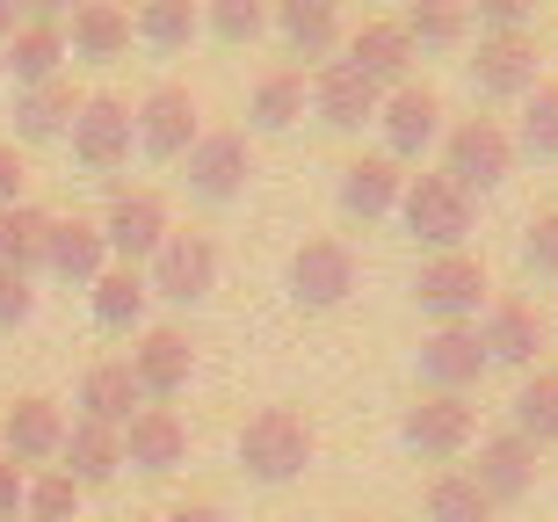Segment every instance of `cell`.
<instances>
[{"mask_svg": "<svg viewBox=\"0 0 558 522\" xmlns=\"http://www.w3.org/2000/svg\"><path fill=\"white\" fill-rule=\"evenodd\" d=\"M312 450H319V428H312L298 406H262V414H247V428H240V464H247L262 486L298 479L312 464Z\"/></svg>", "mask_w": 558, "mask_h": 522, "instance_id": "cell-1", "label": "cell"}, {"mask_svg": "<svg viewBox=\"0 0 558 522\" xmlns=\"http://www.w3.org/2000/svg\"><path fill=\"white\" fill-rule=\"evenodd\" d=\"M399 218H407V232L435 254H464V240H472V196H464L450 174H407Z\"/></svg>", "mask_w": 558, "mask_h": 522, "instance_id": "cell-2", "label": "cell"}, {"mask_svg": "<svg viewBox=\"0 0 558 522\" xmlns=\"http://www.w3.org/2000/svg\"><path fill=\"white\" fill-rule=\"evenodd\" d=\"M442 174H450L464 196L472 189H500L515 174V131L500 117H464V124L442 131Z\"/></svg>", "mask_w": 558, "mask_h": 522, "instance_id": "cell-3", "label": "cell"}, {"mask_svg": "<svg viewBox=\"0 0 558 522\" xmlns=\"http://www.w3.org/2000/svg\"><path fill=\"white\" fill-rule=\"evenodd\" d=\"M95 226H102L109 262L145 269V262L160 254V240L174 232V218H167V196H160V189H117V196H109V210L95 218Z\"/></svg>", "mask_w": 558, "mask_h": 522, "instance_id": "cell-4", "label": "cell"}, {"mask_svg": "<svg viewBox=\"0 0 558 522\" xmlns=\"http://www.w3.org/2000/svg\"><path fill=\"white\" fill-rule=\"evenodd\" d=\"M145 291L167 298V305H204L218 291V247H210V232H167L160 254L145 262Z\"/></svg>", "mask_w": 558, "mask_h": 522, "instance_id": "cell-5", "label": "cell"}, {"mask_svg": "<svg viewBox=\"0 0 558 522\" xmlns=\"http://www.w3.org/2000/svg\"><path fill=\"white\" fill-rule=\"evenodd\" d=\"M65 131H73V160L87 174H117L131 160V146H138V124H131L124 95H81V109H73Z\"/></svg>", "mask_w": 558, "mask_h": 522, "instance_id": "cell-6", "label": "cell"}, {"mask_svg": "<svg viewBox=\"0 0 558 522\" xmlns=\"http://www.w3.org/2000/svg\"><path fill=\"white\" fill-rule=\"evenodd\" d=\"M486 262L478 254H428L414 276V298H421V313H435L442 327H472V313L486 305Z\"/></svg>", "mask_w": 558, "mask_h": 522, "instance_id": "cell-7", "label": "cell"}, {"mask_svg": "<svg viewBox=\"0 0 558 522\" xmlns=\"http://www.w3.org/2000/svg\"><path fill=\"white\" fill-rule=\"evenodd\" d=\"M349 291H355V247L333 240V232H312L305 247L290 254V298L305 313H333Z\"/></svg>", "mask_w": 558, "mask_h": 522, "instance_id": "cell-8", "label": "cell"}, {"mask_svg": "<svg viewBox=\"0 0 558 522\" xmlns=\"http://www.w3.org/2000/svg\"><path fill=\"white\" fill-rule=\"evenodd\" d=\"M377 131H385V160H421V153L442 138V95H435L428 81H407L392 87L385 102H377Z\"/></svg>", "mask_w": 558, "mask_h": 522, "instance_id": "cell-9", "label": "cell"}, {"mask_svg": "<svg viewBox=\"0 0 558 522\" xmlns=\"http://www.w3.org/2000/svg\"><path fill=\"white\" fill-rule=\"evenodd\" d=\"M399 436H407V450L450 464V458H464V450L478 442V406H472V399H450V392H428L421 406H407Z\"/></svg>", "mask_w": 558, "mask_h": 522, "instance_id": "cell-10", "label": "cell"}, {"mask_svg": "<svg viewBox=\"0 0 558 522\" xmlns=\"http://www.w3.org/2000/svg\"><path fill=\"white\" fill-rule=\"evenodd\" d=\"M131 124H138V153L145 160H182L196 146V95L182 81H160L145 87V102L131 109Z\"/></svg>", "mask_w": 558, "mask_h": 522, "instance_id": "cell-11", "label": "cell"}, {"mask_svg": "<svg viewBox=\"0 0 558 522\" xmlns=\"http://www.w3.org/2000/svg\"><path fill=\"white\" fill-rule=\"evenodd\" d=\"M0 73H15V87H44L65 73V15L59 8H29L15 22V37L0 44Z\"/></svg>", "mask_w": 558, "mask_h": 522, "instance_id": "cell-12", "label": "cell"}, {"mask_svg": "<svg viewBox=\"0 0 558 522\" xmlns=\"http://www.w3.org/2000/svg\"><path fill=\"white\" fill-rule=\"evenodd\" d=\"M341 37H349V65L377 87V95H392V87L414 81V44H407V29H399V15H363L355 29H341Z\"/></svg>", "mask_w": 558, "mask_h": 522, "instance_id": "cell-13", "label": "cell"}, {"mask_svg": "<svg viewBox=\"0 0 558 522\" xmlns=\"http://www.w3.org/2000/svg\"><path fill=\"white\" fill-rule=\"evenodd\" d=\"M182 160H189V189H196L204 204H232L254 174L247 131H196V146H189Z\"/></svg>", "mask_w": 558, "mask_h": 522, "instance_id": "cell-14", "label": "cell"}, {"mask_svg": "<svg viewBox=\"0 0 558 522\" xmlns=\"http://www.w3.org/2000/svg\"><path fill=\"white\" fill-rule=\"evenodd\" d=\"M537 81L544 73H537V37H530V29H515V37H478L472 87L486 95V102H522Z\"/></svg>", "mask_w": 558, "mask_h": 522, "instance_id": "cell-15", "label": "cell"}, {"mask_svg": "<svg viewBox=\"0 0 558 522\" xmlns=\"http://www.w3.org/2000/svg\"><path fill=\"white\" fill-rule=\"evenodd\" d=\"M59 442H65V414H59V399H44V392H22L8 414H0V458L15 464H51L59 458Z\"/></svg>", "mask_w": 558, "mask_h": 522, "instance_id": "cell-16", "label": "cell"}, {"mask_svg": "<svg viewBox=\"0 0 558 522\" xmlns=\"http://www.w3.org/2000/svg\"><path fill=\"white\" fill-rule=\"evenodd\" d=\"M117 442H124V464L131 472H174V464H189V421L174 414V406H138V414L117 428Z\"/></svg>", "mask_w": 558, "mask_h": 522, "instance_id": "cell-17", "label": "cell"}, {"mask_svg": "<svg viewBox=\"0 0 558 522\" xmlns=\"http://www.w3.org/2000/svg\"><path fill=\"white\" fill-rule=\"evenodd\" d=\"M124 363H131L145 399H174V392H189V377H196V349H189L182 327H145Z\"/></svg>", "mask_w": 558, "mask_h": 522, "instance_id": "cell-18", "label": "cell"}, {"mask_svg": "<svg viewBox=\"0 0 558 522\" xmlns=\"http://www.w3.org/2000/svg\"><path fill=\"white\" fill-rule=\"evenodd\" d=\"M486 371H494V363H486V349H478L472 327H435V335L421 341V385H428V392L464 399Z\"/></svg>", "mask_w": 558, "mask_h": 522, "instance_id": "cell-19", "label": "cell"}, {"mask_svg": "<svg viewBox=\"0 0 558 522\" xmlns=\"http://www.w3.org/2000/svg\"><path fill=\"white\" fill-rule=\"evenodd\" d=\"M464 479L486 494V508H500V501H522L530 486H537V450L515 436V428H500V436H486L478 442V464L464 472Z\"/></svg>", "mask_w": 558, "mask_h": 522, "instance_id": "cell-20", "label": "cell"}, {"mask_svg": "<svg viewBox=\"0 0 558 522\" xmlns=\"http://www.w3.org/2000/svg\"><path fill=\"white\" fill-rule=\"evenodd\" d=\"M102 269H109L102 226H95V218H51V232H44V276H59V283L87 291Z\"/></svg>", "mask_w": 558, "mask_h": 522, "instance_id": "cell-21", "label": "cell"}, {"mask_svg": "<svg viewBox=\"0 0 558 522\" xmlns=\"http://www.w3.org/2000/svg\"><path fill=\"white\" fill-rule=\"evenodd\" d=\"M478 349H486V363H537L544 349V319L530 298H486V327H472Z\"/></svg>", "mask_w": 558, "mask_h": 522, "instance_id": "cell-22", "label": "cell"}, {"mask_svg": "<svg viewBox=\"0 0 558 522\" xmlns=\"http://www.w3.org/2000/svg\"><path fill=\"white\" fill-rule=\"evenodd\" d=\"M305 87H312V109H319L333 131H363V124H377V102H385V95H377V87L363 81L349 59H327Z\"/></svg>", "mask_w": 558, "mask_h": 522, "instance_id": "cell-23", "label": "cell"}, {"mask_svg": "<svg viewBox=\"0 0 558 522\" xmlns=\"http://www.w3.org/2000/svg\"><path fill=\"white\" fill-rule=\"evenodd\" d=\"M399 189H407L399 160H385V153H355L349 168H341V218L377 226L385 210H399Z\"/></svg>", "mask_w": 558, "mask_h": 522, "instance_id": "cell-24", "label": "cell"}, {"mask_svg": "<svg viewBox=\"0 0 558 522\" xmlns=\"http://www.w3.org/2000/svg\"><path fill=\"white\" fill-rule=\"evenodd\" d=\"M124 51H131V8H117V0H81L73 22H65V59L117 65Z\"/></svg>", "mask_w": 558, "mask_h": 522, "instance_id": "cell-25", "label": "cell"}, {"mask_svg": "<svg viewBox=\"0 0 558 522\" xmlns=\"http://www.w3.org/2000/svg\"><path fill=\"white\" fill-rule=\"evenodd\" d=\"M59 472L73 486H109L117 472H124V442H117V428H95V421H65V442H59Z\"/></svg>", "mask_w": 558, "mask_h": 522, "instance_id": "cell-26", "label": "cell"}, {"mask_svg": "<svg viewBox=\"0 0 558 522\" xmlns=\"http://www.w3.org/2000/svg\"><path fill=\"white\" fill-rule=\"evenodd\" d=\"M73 109H81V87L65 81H44V87H15V138L22 146H44V138H59L73 124Z\"/></svg>", "mask_w": 558, "mask_h": 522, "instance_id": "cell-27", "label": "cell"}, {"mask_svg": "<svg viewBox=\"0 0 558 522\" xmlns=\"http://www.w3.org/2000/svg\"><path fill=\"white\" fill-rule=\"evenodd\" d=\"M138 406H145V392L131 377V363H95L81 377V421H95V428H124Z\"/></svg>", "mask_w": 558, "mask_h": 522, "instance_id": "cell-28", "label": "cell"}, {"mask_svg": "<svg viewBox=\"0 0 558 522\" xmlns=\"http://www.w3.org/2000/svg\"><path fill=\"white\" fill-rule=\"evenodd\" d=\"M269 22L283 29V44L298 59H333V44H341V8L333 0H283V8H269Z\"/></svg>", "mask_w": 558, "mask_h": 522, "instance_id": "cell-29", "label": "cell"}, {"mask_svg": "<svg viewBox=\"0 0 558 522\" xmlns=\"http://www.w3.org/2000/svg\"><path fill=\"white\" fill-rule=\"evenodd\" d=\"M312 87H305V65H269L262 81H254V102H247V124L254 131H290L305 117Z\"/></svg>", "mask_w": 558, "mask_h": 522, "instance_id": "cell-30", "label": "cell"}, {"mask_svg": "<svg viewBox=\"0 0 558 522\" xmlns=\"http://www.w3.org/2000/svg\"><path fill=\"white\" fill-rule=\"evenodd\" d=\"M87 298H95V319H102L109 335H131V327L145 319V305H153L145 269H124V262H109V269L87 283Z\"/></svg>", "mask_w": 558, "mask_h": 522, "instance_id": "cell-31", "label": "cell"}, {"mask_svg": "<svg viewBox=\"0 0 558 522\" xmlns=\"http://www.w3.org/2000/svg\"><path fill=\"white\" fill-rule=\"evenodd\" d=\"M44 232H51V210L15 204L8 218H0V269L37 283V269H44Z\"/></svg>", "mask_w": 558, "mask_h": 522, "instance_id": "cell-32", "label": "cell"}, {"mask_svg": "<svg viewBox=\"0 0 558 522\" xmlns=\"http://www.w3.org/2000/svg\"><path fill=\"white\" fill-rule=\"evenodd\" d=\"M399 29H407V44H414V59L421 51H464V44H472V15L450 8V0H421V8H407Z\"/></svg>", "mask_w": 558, "mask_h": 522, "instance_id": "cell-33", "label": "cell"}, {"mask_svg": "<svg viewBox=\"0 0 558 522\" xmlns=\"http://www.w3.org/2000/svg\"><path fill=\"white\" fill-rule=\"evenodd\" d=\"M204 29V8L196 0H145L138 15H131V37H145L153 51H189Z\"/></svg>", "mask_w": 558, "mask_h": 522, "instance_id": "cell-34", "label": "cell"}, {"mask_svg": "<svg viewBox=\"0 0 558 522\" xmlns=\"http://www.w3.org/2000/svg\"><path fill=\"white\" fill-rule=\"evenodd\" d=\"M515 436L530 450H551L558 442V371H530L515 392Z\"/></svg>", "mask_w": 558, "mask_h": 522, "instance_id": "cell-35", "label": "cell"}, {"mask_svg": "<svg viewBox=\"0 0 558 522\" xmlns=\"http://www.w3.org/2000/svg\"><path fill=\"white\" fill-rule=\"evenodd\" d=\"M558 160V81H537L522 95V131H515V160Z\"/></svg>", "mask_w": 558, "mask_h": 522, "instance_id": "cell-36", "label": "cell"}, {"mask_svg": "<svg viewBox=\"0 0 558 522\" xmlns=\"http://www.w3.org/2000/svg\"><path fill=\"white\" fill-rule=\"evenodd\" d=\"M421 501H428V522H494V508H486V494H478V486L464 479L457 464H442V472H435Z\"/></svg>", "mask_w": 558, "mask_h": 522, "instance_id": "cell-37", "label": "cell"}, {"mask_svg": "<svg viewBox=\"0 0 558 522\" xmlns=\"http://www.w3.org/2000/svg\"><path fill=\"white\" fill-rule=\"evenodd\" d=\"M22 515H37V522H73V515H81V486L65 479L59 464H51V472H29V486H22Z\"/></svg>", "mask_w": 558, "mask_h": 522, "instance_id": "cell-38", "label": "cell"}, {"mask_svg": "<svg viewBox=\"0 0 558 522\" xmlns=\"http://www.w3.org/2000/svg\"><path fill=\"white\" fill-rule=\"evenodd\" d=\"M204 29L218 44H254L262 29H269V8H262V0H210V8H204Z\"/></svg>", "mask_w": 558, "mask_h": 522, "instance_id": "cell-39", "label": "cell"}, {"mask_svg": "<svg viewBox=\"0 0 558 522\" xmlns=\"http://www.w3.org/2000/svg\"><path fill=\"white\" fill-rule=\"evenodd\" d=\"M522 269L530 276H558V210H537L522 232Z\"/></svg>", "mask_w": 558, "mask_h": 522, "instance_id": "cell-40", "label": "cell"}, {"mask_svg": "<svg viewBox=\"0 0 558 522\" xmlns=\"http://www.w3.org/2000/svg\"><path fill=\"white\" fill-rule=\"evenodd\" d=\"M29 313H37V283H29V276H8V269H0V335H15Z\"/></svg>", "mask_w": 558, "mask_h": 522, "instance_id": "cell-41", "label": "cell"}, {"mask_svg": "<svg viewBox=\"0 0 558 522\" xmlns=\"http://www.w3.org/2000/svg\"><path fill=\"white\" fill-rule=\"evenodd\" d=\"M22 153H15V138H0V210H15L22 204Z\"/></svg>", "mask_w": 558, "mask_h": 522, "instance_id": "cell-42", "label": "cell"}, {"mask_svg": "<svg viewBox=\"0 0 558 522\" xmlns=\"http://www.w3.org/2000/svg\"><path fill=\"white\" fill-rule=\"evenodd\" d=\"M22 486H29V472H15L0 458V522H22Z\"/></svg>", "mask_w": 558, "mask_h": 522, "instance_id": "cell-43", "label": "cell"}, {"mask_svg": "<svg viewBox=\"0 0 558 522\" xmlns=\"http://www.w3.org/2000/svg\"><path fill=\"white\" fill-rule=\"evenodd\" d=\"M160 522H226V515H218L210 501H182V508H167Z\"/></svg>", "mask_w": 558, "mask_h": 522, "instance_id": "cell-44", "label": "cell"}, {"mask_svg": "<svg viewBox=\"0 0 558 522\" xmlns=\"http://www.w3.org/2000/svg\"><path fill=\"white\" fill-rule=\"evenodd\" d=\"M15 22H22V8H15V0H0V44L15 37Z\"/></svg>", "mask_w": 558, "mask_h": 522, "instance_id": "cell-45", "label": "cell"}, {"mask_svg": "<svg viewBox=\"0 0 558 522\" xmlns=\"http://www.w3.org/2000/svg\"><path fill=\"white\" fill-rule=\"evenodd\" d=\"M341 522H377V515H341Z\"/></svg>", "mask_w": 558, "mask_h": 522, "instance_id": "cell-46", "label": "cell"}, {"mask_svg": "<svg viewBox=\"0 0 558 522\" xmlns=\"http://www.w3.org/2000/svg\"><path fill=\"white\" fill-rule=\"evenodd\" d=\"M22 522H37V515H22Z\"/></svg>", "mask_w": 558, "mask_h": 522, "instance_id": "cell-47", "label": "cell"}, {"mask_svg": "<svg viewBox=\"0 0 558 522\" xmlns=\"http://www.w3.org/2000/svg\"><path fill=\"white\" fill-rule=\"evenodd\" d=\"M0 81H8V73H0Z\"/></svg>", "mask_w": 558, "mask_h": 522, "instance_id": "cell-48", "label": "cell"}]
</instances>
